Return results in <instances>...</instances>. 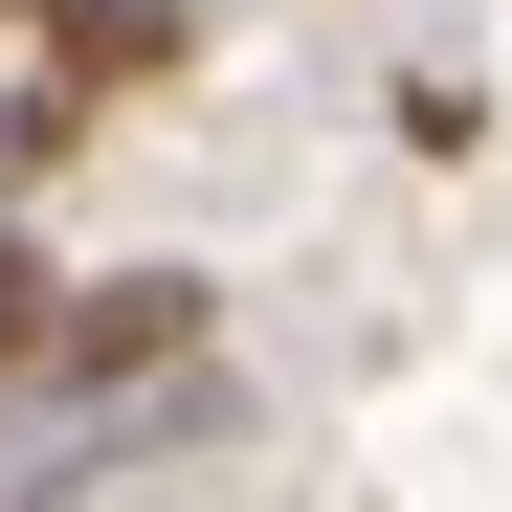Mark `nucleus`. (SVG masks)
Listing matches in <instances>:
<instances>
[{
	"label": "nucleus",
	"instance_id": "obj_1",
	"mask_svg": "<svg viewBox=\"0 0 512 512\" xmlns=\"http://www.w3.org/2000/svg\"><path fill=\"white\" fill-rule=\"evenodd\" d=\"M201 312H223L201 268H90V290L45 312V379H23V423H45V401H134V379H179V357H201Z\"/></svg>",
	"mask_w": 512,
	"mask_h": 512
},
{
	"label": "nucleus",
	"instance_id": "obj_3",
	"mask_svg": "<svg viewBox=\"0 0 512 512\" xmlns=\"http://www.w3.org/2000/svg\"><path fill=\"white\" fill-rule=\"evenodd\" d=\"M45 312H67V268H45V245H23V223H0V401H23V379H45Z\"/></svg>",
	"mask_w": 512,
	"mask_h": 512
},
{
	"label": "nucleus",
	"instance_id": "obj_2",
	"mask_svg": "<svg viewBox=\"0 0 512 512\" xmlns=\"http://www.w3.org/2000/svg\"><path fill=\"white\" fill-rule=\"evenodd\" d=\"M156 67H201V0H45V90H67V112L156 90Z\"/></svg>",
	"mask_w": 512,
	"mask_h": 512
}]
</instances>
